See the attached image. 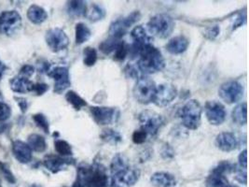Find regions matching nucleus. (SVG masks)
<instances>
[{
	"mask_svg": "<svg viewBox=\"0 0 249 187\" xmlns=\"http://www.w3.org/2000/svg\"><path fill=\"white\" fill-rule=\"evenodd\" d=\"M77 179L84 187H107L109 184L106 168L97 162L92 165H80L78 168Z\"/></svg>",
	"mask_w": 249,
	"mask_h": 187,
	"instance_id": "obj_1",
	"label": "nucleus"
},
{
	"mask_svg": "<svg viewBox=\"0 0 249 187\" xmlns=\"http://www.w3.org/2000/svg\"><path fill=\"white\" fill-rule=\"evenodd\" d=\"M136 67L141 74H154L164 69L165 61L156 47L147 44L141 50Z\"/></svg>",
	"mask_w": 249,
	"mask_h": 187,
	"instance_id": "obj_2",
	"label": "nucleus"
},
{
	"mask_svg": "<svg viewBox=\"0 0 249 187\" xmlns=\"http://www.w3.org/2000/svg\"><path fill=\"white\" fill-rule=\"evenodd\" d=\"M202 106L198 100L191 99L182 106L178 112L182 125L186 129L196 130L199 129L202 122Z\"/></svg>",
	"mask_w": 249,
	"mask_h": 187,
	"instance_id": "obj_3",
	"label": "nucleus"
},
{
	"mask_svg": "<svg viewBox=\"0 0 249 187\" xmlns=\"http://www.w3.org/2000/svg\"><path fill=\"white\" fill-rule=\"evenodd\" d=\"M175 21L168 14H157L147 23V31L160 38H166L175 29Z\"/></svg>",
	"mask_w": 249,
	"mask_h": 187,
	"instance_id": "obj_4",
	"label": "nucleus"
},
{
	"mask_svg": "<svg viewBox=\"0 0 249 187\" xmlns=\"http://www.w3.org/2000/svg\"><path fill=\"white\" fill-rule=\"evenodd\" d=\"M157 85L151 79L146 76H141L137 79L133 93L136 100L144 105H147L153 101Z\"/></svg>",
	"mask_w": 249,
	"mask_h": 187,
	"instance_id": "obj_5",
	"label": "nucleus"
},
{
	"mask_svg": "<svg viewBox=\"0 0 249 187\" xmlns=\"http://www.w3.org/2000/svg\"><path fill=\"white\" fill-rule=\"evenodd\" d=\"M138 121L140 123V129H143L147 136L151 137L156 136L164 125L163 117L158 112L149 110L143 111L138 116Z\"/></svg>",
	"mask_w": 249,
	"mask_h": 187,
	"instance_id": "obj_6",
	"label": "nucleus"
},
{
	"mask_svg": "<svg viewBox=\"0 0 249 187\" xmlns=\"http://www.w3.org/2000/svg\"><path fill=\"white\" fill-rule=\"evenodd\" d=\"M140 177V170L130 165L124 168L111 173V187H132L135 186Z\"/></svg>",
	"mask_w": 249,
	"mask_h": 187,
	"instance_id": "obj_7",
	"label": "nucleus"
},
{
	"mask_svg": "<svg viewBox=\"0 0 249 187\" xmlns=\"http://www.w3.org/2000/svg\"><path fill=\"white\" fill-rule=\"evenodd\" d=\"M23 21L21 15L16 11H6L0 15V33L13 36L22 28Z\"/></svg>",
	"mask_w": 249,
	"mask_h": 187,
	"instance_id": "obj_8",
	"label": "nucleus"
},
{
	"mask_svg": "<svg viewBox=\"0 0 249 187\" xmlns=\"http://www.w3.org/2000/svg\"><path fill=\"white\" fill-rule=\"evenodd\" d=\"M140 18H141V13L138 11H136L127 15L126 17L120 18L114 21L109 26V30H108L109 37L116 39H121L127 33L128 29L132 25H134L137 21H139Z\"/></svg>",
	"mask_w": 249,
	"mask_h": 187,
	"instance_id": "obj_9",
	"label": "nucleus"
},
{
	"mask_svg": "<svg viewBox=\"0 0 249 187\" xmlns=\"http://www.w3.org/2000/svg\"><path fill=\"white\" fill-rule=\"evenodd\" d=\"M218 94L228 104H233L240 101L244 95V87L237 81H229L221 84Z\"/></svg>",
	"mask_w": 249,
	"mask_h": 187,
	"instance_id": "obj_10",
	"label": "nucleus"
},
{
	"mask_svg": "<svg viewBox=\"0 0 249 187\" xmlns=\"http://www.w3.org/2000/svg\"><path fill=\"white\" fill-rule=\"evenodd\" d=\"M46 43L51 51L59 53L64 51L69 45V38L66 32L58 27L51 28L47 31L45 36Z\"/></svg>",
	"mask_w": 249,
	"mask_h": 187,
	"instance_id": "obj_11",
	"label": "nucleus"
},
{
	"mask_svg": "<svg viewBox=\"0 0 249 187\" xmlns=\"http://www.w3.org/2000/svg\"><path fill=\"white\" fill-rule=\"evenodd\" d=\"M91 116L94 122L100 126H107L117 122L120 112L116 108L93 106L90 108Z\"/></svg>",
	"mask_w": 249,
	"mask_h": 187,
	"instance_id": "obj_12",
	"label": "nucleus"
},
{
	"mask_svg": "<svg viewBox=\"0 0 249 187\" xmlns=\"http://www.w3.org/2000/svg\"><path fill=\"white\" fill-rule=\"evenodd\" d=\"M178 95V88L172 83H161L157 86L153 103L158 107H165L172 103Z\"/></svg>",
	"mask_w": 249,
	"mask_h": 187,
	"instance_id": "obj_13",
	"label": "nucleus"
},
{
	"mask_svg": "<svg viewBox=\"0 0 249 187\" xmlns=\"http://www.w3.org/2000/svg\"><path fill=\"white\" fill-rule=\"evenodd\" d=\"M204 111L207 121L213 126H220L226 120V109L218 101H207L204 106Z\"/></svg>",
	"mask_w": 249,
	"mask_h": 187,
	"instance_id": "obj_14",
	"label": "nucleus"
},
{
	"mask_svg": "<svg viewBox=\"0 0 249 187\" xmlns=\"http://www.w3.org/2000/svg\"><path fill=\"white\" fill-rule=\"evenodd\" d=\"M47 74L54 80V93H63L71 85L69 70L66 67H55Z\"/></svg>",
	"mask_w": 249,
	"mask_h": 187,
	"instance_id": "obj_15",
	"label": "nucleus"
},
{
	"mask_svg": "<svg viewBox=\"0 0 249 187\" xmlns=\"http://www.w3.org/2000/svg\"><path fill=\"white\" fill-rule=\"evenodd\" d=\"M73 160L66 158L60 155H55V154H48L46 155L44 160H43V165L45 166L46 168L50 170L52 173H58L62 170H64L68 165H71L73 163Z\"/></svg>",
	"mask_w": 249,
	"mask_h": 187,
	"instance_id": "obj_16",
	"label": "nucleus"
},
{
	"mask_svg": "<svg viewBox=\"0 0 249 187\" xmlns=\"http://www.w3.org/2000/svg\"><path fill=\"white\" fill-rule=\"evenodd\" d=\"M215 146L223 152H231L237 149L238 139L231 132H222L216 136Z\"/></svg>",
	"mask_w": 249,
	"mask_h": 187,
	"instance_id": "obj_17",
	"label": "nucleus"
},
{
	"mask_svg": "<svg viewBox=\"0 0 249 187\" xmlns=\"http://www.w3.org/2000/svg\"><path fill=\"white\" fill-rule=\"evenodd\" d=\"M27 143L22 140H15L12 143V152L14 157L22 164L29 163L32 160L33 153Z\"/></svg>",
	"mask_w": 249,
	"mask_h": 187,
	"instance_id": "obj_18",
	"label": "nucleus"
},
{
	"mask_svg": "<svg viewBox=\"0 0 249 187\" xmlns=\"http://www.w3.org/2000/svg\"><path fill=\"white\" fill-rule=\"evenodd\" d=\"M190 40L185 36H177L167 42L166 50L172 55H181L187 51Z\"/></svg>",
	"mask_w": 249,
	"mask_h": 187,
	"instance_id": "obj_19",
	"label": "nucleus"
},
{
	"mask_svg": "<svg viewBox=\"0 0 249 187\" xmlns=\"http://www.w3.org/2000/svg\"><path fill=\"white\" fill-rule=\"evenodd\" d=\"M34 84L29 79L23 78L22 76H17L12 78L10 85L12 91L15 93L26 94L33 92Z\"/></svg>",
	"mask_w": 249,
	"mask_h": 187,
	"instance_id": "obj_20",
	"label": "nucleus"
},
{
	"mask_svg": "<svg viewBox=\"0 0 249 187\" xmlns=\"http://www.w3.org/2000/svg\"><path fill=\"white\" fill-rule=\"evenodd\" d=\"M151 184L155 187H175L177 180L175 176L168 172H156L150 178Z\"/></svg>",
	"mask_w": 249,
	"mask_h": 187,
	"instance_id": "obj_21",
	"label": "nucleus"
},
{
	"mask_svg": "<svg viewBox=\"0 0 249 187\" xmlns=\"http://www.w3.org/2000/svg\"><path fill=\"white\" fill-rule=\"evenodd\" d=\"M27 18L34 24H41L48 19V13L45 10L37 5H32L27 10Z\"/></svg>",
	"mask_w": 249,
	"mask_h": 187,
	"instance_id": "obj_22",
	"label": "nucleus"
},
{
	"mask_svg": "<svg viewBox=\"0 0 249 187\" xmlns=\"http://www.w3.org/2000/svg\"><path fill=\"white\" fill-rule=\"evenodd\" d=\"M67 11L68 13L74 18L78 17H84L87 13V4L85 1H68L67 5Z\"/></svg>",
	"mask_w": 249,
	"mask_h": 187,
	"instance_id": "obj_23",
	"label": "nucleus"
},
{
	"mask_svg": "<svg viewBox=\"0 0 249 187\" xmlns=\"http://www.w3.org/2000/svg\"><path fill=\"white\" fill-rule=\"evenodd\" d=\"M131 36L134 39V43L140 46H145L147 44H151L153 40L152 37H149L147 33V30L142 25H137L132 31Z\"/></svg>",
	"mask_w": 249,
	"mask_h": 187,
	"instance_id": "obj_24",
	"label": "nucleus"
},
{
	"mask_svg": "<svg viewBox=\"0 0 249 187\" xmlns=\"http://www.w3.org/2000/svg\"><path fill=\"white\" fill-rule=\"evenodd\" d=\"M27 144L32 151L36 152H45L47 142L45 138L39 134H31L27 138Z\"/></svg>",
	"mask_w": 249,
	"mask_h": 187,
	"instance_id": "obj_25",
	"label": "nucleus"
},
{
	"mask_svg": "<svg viewBox=\"0 0 249 187\" xmlns=\"http://www.w3.org/2000/svg\"><path fill=\"white\" fill-rule=\"evenodd\" d=\"M231 118L232 121L240 125V126H245L248 123V104L247 102H244L242 104H239L236 106L231 113Z\"/></svg>",
	"mask_w": 249,
	"mask_h": 187,
	"instance_id": "obj_26",
	"label": "nucleus"
},
{
	"mask_svg": "<svg viewBox=\"0 0 249 187\" xmlns=\"http://www.w3.org/2000/svg\"><path fill=\"white\" fill-rule=\"evenodd\" d=\"M75 33H76V43L78 45L85 43L91 38V29L85 23H77L75 27Z\"/></svg>",
	"mask_w": 249,
	"mask_h": 187,
	"instance_id": "obj_27",
	"label": "nucleus"
},
{
	"mask_svg": "<svg viewBox=\"0 0 249 187\" xmlns=\"http://www.w3.org/2000/svg\"><path fill=\"white\" fill-rule=\"evenodd\" d=\"M100 138L107 143L111 145H117L123 141V136L120 132L112 129H104L100 135Z\"/></svg>",
	"mask_w": 249,
	"mask_h": 187,
	"instance_id": "obj_28",
	"label": "nucleus"
},
{
	"mask_svg": "<svg viewBox=\"0 0 249 187\" xmlns=\"http://www.w3.org/2000/svg\"><path fill=\"white\" fill-rule=\"evenodd\" d=\"M205 186L206 187H228L230 184L225 176L212 172L207 177Z\"/></svg>",
	"mask_w": 249,
	"mask_h": 187,
	"instance_id": "obj_29",
	"label": "nucleus"
},
{
	"mask_svg": "<svg viewBox=\"0 0 249 187\" xmlns=\"http://www.w3.org/2000/svg\"><path fill=\"white\" fill-rule=\"evenodd\" d=\"M66 99L70 105L72 106L76 111H80L82 108L87 106V102L83 99L79 94L75 91H68L66 94Z\"/></svg>",
	"mask_w": 249,
	"mask_h": 187,
	"instance_id": "obj_30",
	"label": "nucleus"
},
{
	"mask_svg": "<svg viewBox=\"0 0 249 187\" xmlns=\"http://www.w3.org/2000/svg\"><path fill=\"white\" fill-rule=\"evenodd\" d=\"M106 16V11L103 8L102 6L93 4L91 5V9L87 11L86 17L91 21V22H97L102 20Z\"/></svg>",
	"mask_w": 249,
	"mask_h": 187,
	"instance_id": "obj_31",
	"label": "nucleus"
},
{
	"mask_svg": "<svg viewBox=\"0 0 249 187\" xmlns=\"http://www.w3.org/2000/svg\"><path fill=\"white\" fill-rule=\"evenodd\" d=\"M129 166L128 159L126 158L124 154L123 153H117L112 159L111 164H110V171L113 173L117 170H120L122 168H124L126 167Z\"/></svg>",
	"mask_w": 249,
	"mask_h": 187,
	"instance_id": "obj_32",
	"label": "nucleus"
},
{
	"mask_svg": "<svg viewBox=\"0 0 249 187\" xmlns=\"http://www.w3.org/2000/svg\"><path fill=\"white\" fill-rule=\"evenodd\" d=\"M54 148L57 153L60 156L66 157V156H71L73 154L72 147L68 143V141L64 140H56L54 142Z\"/></svg>",
	"mask_w": 249,
	"mask_h": 187,
	"instance_id": "obj_33",
	"label": "nucleus"
},
{
	"mask_svg": "<svg viewBox=\"0 0 249 187\" xmlns=\"http://www.w3.org/2000/svg\"><path fill=\"white\" fill-rule=\"evenodd\" d=\"M121 41H122L121 39H116V38L109 37L107 39L104 40L102 43L99 45L100 51L105 55H109L112 52H115V50L117 49V47L119 46Z\"/></svg>",
	"mask_w": 249,
	"mask_h": 187,
	"instance_id": "obj_34",
	"label": "nucleus"
},
{
	"mask_svg": "<svg viewBox=\"0 0 249 187\" xmlns=\"http://www.w3.org/2000/svg\"><path fill=\"white\" fill-rule=\"evenodd\" d=\"M97 61V52L94 48L87 47L83 51V63L87 67H92Z\"/></svg>",
	"mask_w": 249,
	"mask_h": 187,
	"instance_id": "obj_35",
	"label": "nucleus"
},
{
	"mask_svg": "<svg viewBox=\"0 0 249 187\" xmlns=\"http://www.w3.org/2000/svg\"><path fill=\"white\" fill-rule=\"evenodd\" d=\"M128 55H129V45L124 41H121L119 46L117 47V49L115 50L113 59L118 62H123L124 61V59Z\"/></svg>",
	"mask_w": 249,
	"mask_h": 187,
	"instance_id": "obj_36",
	"label": "nucleus"
},
{
	"mask_svg": "<svg viewBox=\"0 0 249 187\" xmlns=\"http://www.w3.org/2000/svg\"><path fill=\"white\" fill-rule=\"evenodd\" d=\"M33 120H34L35 124L39 128L42 129L46 134L50 133V124L49 121L47 119V117L42 114V113H36L33 115Z\"/></svg>",
	"mask_w": 249,
	"mask_h": 187,
	"instance_id": "obj_37",
	"label": "nucleus"
},
{
	"mask_svg": "<svg viewBox=\"0 0 249 187\" xmlns=\"http://www.w3.org/2000/svg\"><path fill=\"white\" fill-rule=\"evenodd\" d=\"M232 169H233V164H231L228 161H222L215 167V168L212 170V172L225 175L226 173L232 172Z\"/></svg>",
	"mask_w": 249,
	"mask_h": 187,
	"instance_id": "obj_38",
	"label": "nucleus"
},
{
	"mask_svg": "<svg viewBox=\"0 0 249 187\" xmlns=\"http://www.w3.org/2000/svg\"><path fill=\"white\" fill-rule=\"evenodd\" d=\"M0 172L1 174L4 176L5 180L11 184V185H15L16 184V178L13 175L12 170L9 168V167L6 164L0 162Z\"/></svg>",
	"mask_w": 249,
	"mask_h": 187,
	"instance_id": "obj_39",
	"label": "nucleus"
},
{
	"mask_svg": "<svg viewBox=\"0 0 249 187\" xmlns=\"http://www.w3.org/2000/svg\"><path fill=\"white\" fill-rule=\"evenodd\" d=\"M232 172H234L235 174V180L238 181L239 183L241 184H244V185H247V169L246 168H241L240 166L238 167L237 165H233V169H232Z\"/></svg>",
	"mask_w": 249,
	"mask_h": 187,
	"instance_id": "obj_40",
	"label": "nucleus"
},
{
	"mask_svg": "<svg viewBox=\"0 0 249 187\" xmlns=\"http://www.w3.org/2000/svg\"><path fill=\"white\" fill-rule=\"evenodd\" d=\"M12 115V109L11 107L0 101V122L7 121Z\"/></svg>",
	"mask_w": 249,
	"mask_h": 187,
	"instance_id": "obj_41",
	"label": "nucleus"
},
{
	"mask_svg": "<svg viewBox=\"0 0 249 187\" xmlns=\"http://www.w3.org/2000/svg\"><path fill=\"white\" fill-rule=\"evenodd\" d=\"M125 74L128 78H133V79H138L140 78L142 75L140 73V71L137 69L136 66H134L132 64L129 63V65L126 66L124 70Z\"/></svg>",
	"mask_w": 249,
	"mask_h": 187,
	"instance_id": "obj_42",
	"label": "nucleus"
},
{
	"mask_svg": "<svg viewBox=\"0 0 249 187\" xmlns=\"http://www.w3.org/2000/svg\"><path fill=\"white\" fill-rule=\"evenodd\" d=\"M147 134L143 129L136 130L133 134V141L136 144H142L147 140Z\"/></svg>",
	"mask_w": 249,
	"mask_h": 187,
	"instance_id": "obj_43",
	"label": "nucleus"
},
{
	"mask_svg": "<svg viewBox=\"0 0 249 187\" xmlns=\"http://www.w3.org/2000/svg\"><path fill=\"white\" fill-rule=\"evenodd\" d=\"M220 33V28L218 25H214V26H210L207 27L204 31V37L210 40L215 39L217 36Z\"/></svg>",
	"mask_w": 249,
	"mask_h": 187,
	"instance_id": "obj_44",
	"label": "nucleus"
},
{
	"mask_svg": "<svg viewBox=\"0 0 249 187\" xmlns=\"http://www.w3.org/2000/svg\"><path fill=\"white\" fill-rule=\"evenodd\" d=\"M35 73V68L31 65H24L20 70V75L23 78H30Z\"/></svg>",
	"mask_w": 249,
	"mask_h": 187,
	"instance_id": "obj_45",
	"label": "nucleus"
},
{
	"mask_svg": "<svg viewBox=\"0 0 249 187\" xmlns=\"http://www.w3.org/2000/svg\"><path fill=\"white\" fill-rule=\"evenodd\" d=\"M174 155H175V152H174L173 148L171 147L168 143H165L162 146V149H161V156L164 159H170V158L174 157Z\"/></svg>",
	"mask_w": 249,
	"mask_h": 187,
	"instance_id": "obj_46",
	"label": "nucleus"
},
{
	"mask_svg": "<svg viewBox=\"0 0 249 187\" xmlns=\"http://www.w3.org/2000/svg\"><path fill=\"white\" fill-rule=\"evenodd\" d=\"M49 90V85L40 82V83H36L34 84V88H33V92L36 95H42L43 94H45Z\"/></svg>",
	"mask_w": 249,
	"mask_h": 187,
	"instance_id": "obj_47",
	"label": "nucleus"
},
{
	"mask_svg": "<svg viewBox=\"0 0 249 187\" xmlns=\"http://www.w3.org/2000/svg\"><path fill=\"white\" fill-rule=\"evenodd\" d=\"M238 161H239V166L241 168L247 169V168H248V150L247 149H245L239 154Z\"/></svg>",
	"mask_w": 249,
	"mask_h": 187,
	"instance_id": "obj_48",
	"label": "nucleus"
},
{
	"mask_svg": "<svg viewBox=\"0 0 249 187\" xmlns=\"http://www.w3.org/2000/svg\"><path fill=\"white\" fill-rule=\"evenodd\" d=\"M15 100L17 101V104L19 106V108H20V110H21V112L24 113V112H26V111H27V109H28V102H27V100L25 99V98H23V97H15Z\"/></svg>",
	"mask_w": 249,
	"mask_h": 187,
	"instance_id": "obj_49",
	"label": "nucleus"
},
{
	"mask_svg": "<svg viewBox=\"0 0 249 187\" xmlns=\"http://www.w3.org/2000/svg\"><path fill=\"white\" fill-rule=\"evenodd\" d=\"M38 70L41 73H48L51 70V64L47 61H43L41 64H39Z\"/></svg>",
	"mask_w": 249,
	"mask_h": 187,
	"instance_id": "obj_50",
	"label": "nucleus"
},
{
	"mask_svg": "<svg viewBox=\"0 0 249 187\" xmlns=\"http://www.w3.org/2000/svg\"><path fill=\"white\" fill-rule=\"evenodd\" d=\"M246 22H247V16H246V14H245L244 16L240 15V16L238 17L237 20L235 21L234 24H233V30L236 29L238 27H240V26H242L244 23H246Z\"/></svg>",
	"mask_w": 249,
	"mask_h": 187,
	"instance_id": "obj_51",
	"label": "nucleus"
},
{
	"mask_svg": "<svg viewBox=\"0 0 249 187\" xmlns=\"http://www.w3.org/2000/svg\"><path fill=\"white\" fill-rule=\"evenodd\" d=\"M7 69H8V67L0 59V81H1V79H2V77H3V75H4V73H5Z\"/></svg>",
	"mask_w": 249,
	"mask_h": 187,
	"instance_id": "obj_52",
	"label": "nucleus"
},
{
	"mask_svg": "<svg viewBox=\"0 0 249 187\" xmlns=\"http://www.w3.org/2000/svg\"><path fill=\"white\" fill-rule=\"evenodd\" d=\"M72 187H84V186H83V184L79 181V180H76L75 181V183L73 184V186H72Z\"/></svg>",
	"mask_w": 249,
	"mask_h": 187,
	"instance_id": "obj_53",
	"label": "nucleus"
},
{
	"mask_svg": "<svg viewBox=\"0 0 249 187\" xmlns=\"http://www.w3.org/2000/svg\"><path fill=\"white\" fill-rule=\"evenodd\" d=\"M29 187H42L41 186H39V185H37V184H33V185H31V186H29Z\"/></svg>",
	"mask_w": 249,
	"mask_h": 187,
	"instance_id": "obj_54",
	"label": "nucleus"
},
{
	"mask_svg": "<svg viewBox=\"0 0 249 187\" xmlns=\"http://www.w3.org/2000/svg\"><path fill=\"white\" fill-rule=\"evenodd\" d=\"M236 187V186H229V187Z\"/></svg>",
	"mask_w": 249,
	"mask_h": 187,
	"instance_id": "obj_55",
	"label": "nucleus"
},
{
	"mask_svg": "<svg viewBox=\"0 0 249 187\" xmlns=\"http://www.w3.org/2000/svg\"></svg>",
	"mask_w": 249,
	"mask_h": 187,
	"instance_id": "obj_56",
	"label": "nucleus"
}]
</instances>
